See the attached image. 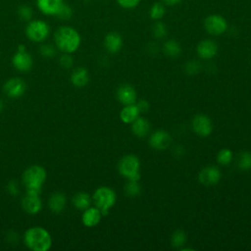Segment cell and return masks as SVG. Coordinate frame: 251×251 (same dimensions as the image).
Here are the masks:
<instances>
[{
    "mask_svg": "<svg viewBox=\"0 0 251 251\" xmlns=\"http://www.w3.org/2000/svg\"><path fill=\"white\" fill-rule=\"evenodd\" d=\"M54 41L57 49L71 54L79 47L80 35L74 27L60 26L54 33Z\"/></svg>",
    "mask_w": 251,
    "mask_h": 251,
    "instance_id": "obj_1",
    "label": "cell"
},
{
    "mask_svg": "<svg viewBox=\"0 0 251 251\" xmlns=\"http://www.w3.org/2000/svg\"><path fill=\"white\" fill-rule=\"evenodd\" d=\"M25 246L32 251H47L51 248L52 238L50 233L41 226H31L24 234Z\"/></svg>",
    "mask_w": 251,
    "mask_h": 251,
    "instance_id": "obj_2",
    "label": "cell"
},
{
    "mask_svg": "<svg viewBox=\"0 0 251 251\" xmlns=\"http://www.w3.org/2000/svg\"><path fill=\"white\" fill-rule=\"evenodd\" d=\"M46 171L39 165L28 167L22 176V181L27 193L40 194L43 183L46 179Z\"/></svg>",
    "mask_w": 251,
    "mask_h": 251,
    "instance_id": "obj_3",
    "label": "cell"
},
{
    "mask_svg": "<svg viewBox=\"0 0 251 251\" xmlns=\"http://www.w3.org/2000/svg\"><path fill=\"white\" fill-rule=\"evenodd\" d=\"M116 199L115 191L108 186L98 187L92 195L93 203L95 207L100 210L102 216L108 214L109 210L115 205Z\"/></svg>",
    "mask_w": 251,
    "mask_h": 251,
    "instance_id": "obj_4",
    "label": "cell"
},
{
    "mask_svg": "<svg viewBox=\"0 0 251 251\" xmlns=\"http://www.w3.org/2000/svg\"><path fill=\"white\" fill-rule=\"evenodd\" d=\"M140 162L135 155L124 156L118 165L119 173L128 180L138 181L140 178Z\"/></svg>",
    "mask_w": 251,
    "mask_h": 251,
    "instance_id": "obj_5",
    "label": "cell"
},
{
    "mask_svg": "<svg viewBox=\"0 0 251 251\" xmlns=\"http://www.w3.org/2000/svg\"><path fill=\"white\" fill-rule=\"evenodd\" d=\"M49 25L46 22L41 20L29 21L25 27V34L27 38L34 42H42L49 35Z\"/></svg>",
    "mask_w": 251,
    "mask_h": 251,
    "instance_id": "obj_6",
    "label": "cell"
},
{
    "mask_svg": "<svg viewBox=\"0 0 251 251\" xmlns=\"http://www.w3.org/2000/svg\"><path fill=\"white\" fill-rule=\"evenodd\" d=\"M12 64L20 72H27L31 69L33 64L32 57L26 51L25 45L18 46V50L12 58Z\"/></svg>",
    "mask_w": 251,
    "mask_h": 251,
    "instance_id": "obj_7",
    "label": "cell"
},
{
    "mask_svg": "<svg viewBox=\"0 0 251 251\" xmlns=\"http://www.w3.org/2000/svg\"><path fill=\"white\" fill-rule=\"evenodd\" d=\"M206 31L212 35L223 34L227 28V23L221 15H210L204 21Z\"/></svg>",
    "mask_w": 251,
    "mask_h": 251,
    "instance_id": "obj_8",
    "label": "cell"
},
{
    "mask_svg": "<svg viewBox=\"0 0 251 251\" xmlns=\"http://www.w3.org/2000/svg\"><path fill=\"white\" fill-rule=\"evenodd\" d=\"M25 82L20 77H12L8 79L3 86L5 94L11 98H18L22 96L25 93Z\"/></svg>",
    "mask_w": 251,
    "mask_h": 251,
    "instance_id": "obj_9",
    "label": "cell"
},
{
    "mask_svg": "<svg viewBox=\"0 0 251 251\" xmlns=\"http://www.w3.org/2000/svg\"><path fill=\"white\" fill-rule=\"evenodd\" d=\"M192 128L200 136H208L212 132V122L206 115H196L192 121Z\"/></svg>",
    "mask_w": 251,
    "mask_h": 251,
    "instance_id": "obj_10",
    "label": "cell"
},
{
    "mask_svg": "<svg viewBox=\"0 0 251 251\" xmlns=\"http://www.w3.org/2000/svg\"><path fill=\"white\" fill-rule=\"evenodd\" d=\"M172 138L171 135L163 129L156 130L150 135L149 144L153 149L156 150H165L171 144Z\"/></svg>",
    "mask_w": 251,
    "mask_h": 251,
    "instance_id": "obj_11",
    "label": "cell"
},
{
    "mask_svg": "<svg viewBox=\"0 0 251 251\" xmlns=\"http://www.w3.org/2000/svg\"><path fill=\"white\" fill-rule=\"evenodd\" d=\"M22 207L23 209L30 215H35L40 212L42 208V201L39 197V194L27 193L22 198Z\"/></svg>",
    "mask_w": 251,
    "mask_h": 251,
    "instance_id": "obj_12",
    "label": "cell"
},
{
    "mask_svg": "<svg viewBox=\"0 0 251 251\" xmlns=\"http://www.w3.org/2000/svg\"><path fill=\"white\" fill-rule=\"evenodd\" d=\"M221 176V171L217 167L208 166L199 173L198 179L204 185H214L220 181Z\"/></svg>",
    "mask_w": 251,
    "mask_h": 251,
    "instance_id": "obj_13",
    "label": "cell"
},
{
    "mask_svg": "<svg viewBox=\"0 0 251 251\" xmlns=\"http://www.w3.org/2000/svg\"><path fill=\"white\" fill-rule=\"evenodd\" d=\"M196 52L201 59L208 60L215 57L218 52V45L212 39H204L198 43Z\"/></svg>",
    "mask_w": 251,
    "mask_h": 251,
    "instance_id": "obj_14",
    "label": "cell"
},
{
    "mask_svg": "<svg viewBox=\"0 0 251 251\" xmlns=\"http://www.w3.org/2000/svg\"><path fill=\"white\" fill-rule=\"evenodd\" d=\"M136 91L129 84H122L117 91L118 100L124 105L134 104L136 101Z\"/></svg>",
    "mask_w": 251,
    "mask_h": 251,
    "instance_id": "obj_15",
    "label": "cell"
},
{
    "mask_svg": "<svg viewBox=\"0 0 251 251\" xmlns=\"http://www.w3.org/2000/svg\"><path fill=\"white\" fill-rule=\"evenodd\" d=\"M105 49L112 54L119 52L123 47L122 35L116 31L109 32L104 38Z\"/></svg>",
    "mask_w": 251,
    "mask_h": 251,
    "instance_id": "obj_16",
    "label": "cell"
},
{
    "mask_svg": "<svg viewBox=\"0 0 251 251\" xmlns=\"http://www.w3.org/2000/svg\"><path fill=\"white\" fill-rule=\"evenodd\" d=\"M101 217H102V214L98 208L88 207L87 209L83 210V214L81 216V221L85 226L92 227L99 224Z\"/></svg>",
    "mask_w": 251,
    "mask_h": 251,
    "instance_id": "obj_17",
    "label": "cell"
},
{
    "mask_svg": "<svg viewBox=\"0 0 251 251\" xmlns=\"http://www.w3.org/2000/svg\"><path fill=\"white\" fill-rule=\"evenodd\" d=\"M67 203V199H66V195L63 192H53L48 200V206L50 208V210L55 213V214H59L61 213L66 206Z\"/></svg>",
    "mask_w": 251,
    "mask_h": 251,
    "instance_id": "obj_18",
    "label": "cell"
},
{
    "mask_svg": "<svg viewBox=\"0 0 251 251\" xmlns=\"http://www.w3.org/2000/svg\"><path fill=\"white\" fill-rule=\"evenodd\" d=\"M36 4L43 14L53 16L63 4V0H36Z\"/></svg>",
    "mask_w": 251,
    "mask_h": 251,
    "instance_id": "obj_19",
    "label": "cell"
},
{
    "mask_svg": "<svg viewBox=\"0 0 251 251\" xmlns=\"http://www.w3.org/2000/svg\"><path fill=\"white\" fill-rule=\"evenodd\" d=\"M89 80V75L85 68H75L71 74V81L76 87H83Z\"/></svg>",
    "mask_w": 251,
    "mask_h": 251,
    "instance_id": "obj_20",
    "label": "cell"
},
{
    "mask_svg": "<svg viewBox=\"0 0 251 251\" xmlns=\"http://www.w3.org/2000/svg\"><path fill=\"white\" fill-rule=\"evenodd\" d=\"M131 129L132 132L139 137H144L146 136L149 131H150V124L149 122L142 117H138L136 118L133 122H132V126H131Z\"/></svg>",
    "mask_w": 251,
    "mask_h": 251,
    "instance_id": "obj_21",
    "label": "cell"
},
{
    "mask_svg": "<svg viewBox=\"0 0 251 251\" xmlns=\"http://www.w3.org/2000/svg\"><path fill=\"white\" fill-rule=\"evenodd\" d=\"M139 113L140 111L136 104H129L126 105V107L123 108V110L120 113V118L124 123L130 124L136 118L139 117Z\"/></svg>",
    "mask_w": 251,
    "mask_h": 251,
    "instance_id": "obj_22",
    "label": "cell"
},
{
    "mask_svg": "<svg viewBox=\"0 0 251 251\" xmlns=\"http://www.w3.org/2000/svg\"><path fill=\"white\" fill-rule=\"evenodd\" d=\"M73 204L78 210H85L90 207L91 197L86 192H77L73 197Z\"/></svg>",
    "mask_w": 251,
    "mask_h": 251,
    "instance_id": "obj_23",
    "label": "cell"
},
{
    "mask_svg": "<svg viewBox=\"0 0 251 251\" xmlns=\"http://www.w3.org/2000/svg\"><path fill=\"white\" fill-rule=\"evenodd\" d=\"M163 50H164V53L169 56V57H177L180 52H181V47L179 45V43L174 39H170V40H167L165 43H164V46H163Z\"/></svg>",
    "mask_w": 251,
    "mask_h": 251,
    "instance_id": "obj_24",
    "label": "cell"
},
{
    "mask_svg": "<svg viewBox=\"0 0 251 251\" xmlns=\"http://www.w3.org/2000/svg\"><path fill=\"white\" fill-rule=\"evenodd\" d=\"M166 13V9H165V6L163 3L161 2H156L154 3L151 8H150V11H149V15H150V18L153 19V20H161L164 15Z\"/></svg>",
    "mask_w": 251,
    "mask_h": 251,
    "instance_id": "obj_25",
    "label": "cell"
},
{
    "mask_svg": "<svg viewBox=\"0 0 251 251\" xmlns=\"http://www.w3.org/2000/svg\"><path fill=\"white\" fill-rule=\"evenodd\" d=\"M141 187L137 181L128 180L125 185V192L128 197H136L140 194Z\"/></svg>",
    "mask_w": 251,
    "mask_h": 251,
    "instance_id": "obj_26",
    "label": "cell"
},
{
    "mask_svg": "<svg viewBox=\"0 0 251 251\" xmlns=\"http://www.w3.org/2000/svg\"><path fill=\"white\" fill-rule=\"evenodd\" d=\"M186 241V235L184 233V231L182 230H176L173 234H172V245L176 248L181 247L183 244H185Z\"/></svg>",
    "mask_w": 251,
    "mask_h": 251,
    "instance_id": "obj_27",
    "label": "cell"
},
{
    "mask_svg": "<svg viewBox=\"0 0 251 251\" xmlns=\"http://www.w3.org/2000/svg\"><path fill=\"white\" fill-rule=\"evenodd\" d=\"M39 52L44 58H53L57 53V47L50 43H44L40 46Z\"/></svg>",
    "mask_w": 251,
    "mask_h": 251,
    "instance_id": "obj_28",
    "label": "cell"
},
{
    "mask_svg": "<svg viewBox=\"0 0 251 251\" xmlns=\"http://www.w3.org/2000/svg\"><path fill=\"white\" fill-rule=\"evenodd\" d=\"M238 167L241 170L251 169V152H242L238 158Z\"/></svg>",
    "mask_w": 251,
    "mask_h": 251,
    "instance_id": "obj_29",
    "label": "cell"
},
{
    "mask_svg": "<svg viewBox=\"0 0 251 251\" xmlns=\"http://www.w3.org/2000/svg\"><path fill=\"white\" fill-rule=\"evenodd\" d=\"M72 15H73V10H72V8L68 5V4H66V3H64L63 2V4L60 6V8L58 9V11H57V13H56V17H58L59 19H61V20H64V21H67V20H69L71 17H72Z\"/></svg>",
    "mask_w": 251,
    "mask_h": 251,
    "instance_id": "obj_30",
    "label": "cell"
},
{
    "mask_svg": "<svg viewBox=\"0 0 251 251\" xmlns=\"http://www.w3.org/2000/svg\"><path fill=\"white\" fill-rule=\"evenodd\" d=\"M152 32L156 38H163L167 35V26L162 22H156L152 26Z\"/></svg>",
    "mask_w": 251,
    "mask_h": 251,
    "instance_id": "obj_31",
    "label": "cell"
},
{
    "mask_svg": "<svg viewBox=\"0 0 251 251\" xmlns=\"http://www.w3.org/2000/svg\"><path fill=\"white\" fill-rule=\"evenodd\" d=\"M217 159L221 165H228L232 160V152L227 148L222 149L218 153Z\"/></svg>",
    "mask_w": 251,
    "mask_h": 251,
    "instance_id": "obj_32",
    "label": "cell"
},
{
    "mask_svg": "<svg viewBox=\"0 0 251 251\" xmlns=\"http://www.w3.org/2000/svg\"><path fill=\"white\" fill-rule=\"evenodd\" d=\"M18 15L21 20L23 21H30L32 17V10L29 6L22 5L18 9Z\"/></svg>",
    "mask_w": 251,
    "mask_h": 251,
    "instance_id": "obj_33",
    "label": "cell"
},
{
    "mask_svg": "<svg viewBox=\"0 0 251 251\" xmlns=\"http://www.w3.org/2000/svg\"><path fill=\"white\" fill-rule=\"evenodd\" d=\"M59 63L60 65L65 68V69H69L73 66V63H74V60H73V57L70 55V53H64L60 56L59 58Z\"/></svg>",
    "mask_w": 251,
    "mask_h": 251,
    "instance_id": "obj_34",
    "label": "cell"
},
{
    "mask_svg": "<svg viewBox=\"0 0 251 251\" xmlns=\"http://www.w3.org/2000/svg\"><path fill=\"white\" fill-rule=\"evenodd\" d=\"M7 191L9 192V194H11L12 196H17L19 195L20 193V186L18 184V182L14 179L10 180L8 183H7Z\"/></svg>",
    "mask_w": 251,
    "mask_h": 251,
    "instance_id": "obj_35",
    "label": "cell"
},
{
    "mask_svg": "<svg viewBox=\"0 0 251 251\" xmlns=\"http://www.w3.org/2000/svg\"><path fill=\"white\" fill-rule=\"evenodd\" d=\"M140 0H117L118 4L125 9L135 8L139 4Z\"/></svg>",
    "mask_w": 251,
    "mask_h": 251,
    "instance_id": "obj_36",
    "label": "cell"
},
{
    "mask_svg": "<svg viewBox=\"0 0 251 251\" xmlns=\"http://www.w3.org/2000/svg\"><path fill=\"white\" fill-rule=\"evenodd\" d=\"M199 69H200V65L197 61H189L186 66H185V70L188 74L190 75H193V74H196L199 72Z\"/></svg>",
    "mask_w": 251,
    "mask_h": 251,
    "instance_id": "obj_37",
    "label": "cell"
},
{
    "mask_svg": "<svg viewBox=\"0 0 251 251\" xmlns=\"http://www.w3.org/2000/svg\"><path fill=\"white\" fill-rule=\"evenodd\" d=\"M136 105L140 112H146L149 109V103L146 100H140Z\"/></svg>",
    "mask_w": 251,
    "mask_h": 251,
    "instance_id": "obj_38",
    "label": "cell"
},
{
    "mask_svg": "<svg viewBox=\"0 0 251 251\" xmlns=\"http://www.w3.org/2000/svg\"><path fill=\"white\" fill-rule=\"evenodd\" d=\"M18 238H19L18 233L15 232V231H9V232L7 233V239H8V241L11 242V243L18 242Z\"/></svg>",
    "mask_w": 251,
    "mask_h": 251,
    "instance_id": "obj_39",
    "label": "cell"
},
{
    "mask_svg": "<svg viewBox=\"0 0 251 251\" xmlns=\"http://www.w3.org/2000/svg\"><path fill=\"white\" fill-rule=\"evenodd\" d=\"M182 0H162V2L168 6H175L181 2Z\"/></svg>",
    "mask_w": 251,
    "mask_h": 251,
    "instance_id": "obj_40",
    "label": "cell"
},
{
    "mask_svg": "<svg viewBox=\"0 0 251 251\" xmlns=\"http://www.w3.org/2000/svg\"><path fill=\"white\" fill-rule=\"evenodd\" d=\"M4 109V104H3V101L0 99V113L3 111Z\"/></svg>",
    "mask_w": 251,
    "mask_h": 251,
    "instance_id": "obj_41",
    "label": "cell"
},
{
    "mask_svg": "<svg viewBox=\"0 0 251 251\" xmlns=\"http://www.w3.org/2000/svg\"><path fill=\"white\" fill-rule=\"evenodd\" d=\"M84 1H90V0H84Z\"/></svg>",
    "mask_w": 251,
    "mask_h": 251,
    "instance_id": "obj_42",
    "label": "cell"
}]
</instances>
